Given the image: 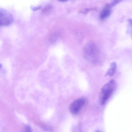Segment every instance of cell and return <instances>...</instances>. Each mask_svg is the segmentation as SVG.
Instances as JSON below:
<instances>
[{
  "label": "cell",
  "mask_w": 132,
  "mask_h": 132,
  "mask_svg": "<svg viewBox=\"0 0 132 132\" xmlns=\"http://www.w3.org/2000/svg\"><path fill=\"white\" fill-rule=\"evenodd\" d=\"M100 51L96 44L90 42L85 45L83 55L85 59L93 63H97L100 58Z\"/></svg>",
  "instance_id": "obj_1"
},
{
  "label": "cell",
  "mask_w": 132,
  "mask_h": 132,
  "mask_svg": "<svg viewBox=\"0 0 132 132\" xmlns=\"http://www.w3.org/2000/svg\"><path fill=\"white\" fill-rule=\"evenodd\" d=\"M117 84L114 80L109 81L102 88L100 94V101L102 105L106 103L116 90Z\"/></svg>",
  "instance_id": "obj_2"
},
{
  "label": "cell",
  "mask_w": 132,
  "mask_h": 132,
  "mask_svg": "<svg viewBox=\"0 0 132 132\" xmlns=\"http://www.w3.org/2000/svg\"><path fill=\"white\" fill-rule=\"evenodd\" d=\"M13 22L14 18L12 14L4 9L0 7V26H7Z\"/></svg>",
  "instance_id": "obj_3"
},
{
  "label": "cell",
  "mask_w": 132,
  "mask_h": 132,
  "mask_svg": "<svg viewBox=\"0 0 132 132\" xmlns=\"http://www.w3.org/2000/svg\"><path fill=\"white\" fill-rule=\"evenodd\" d=\"M86 101V99L84 98H78L74 101L70 106L71 113L73 115L77 114L84 106Z\"/></svg>",
  "instance_id": "obj_4"
},
{
  "label": "cell",
  "mask_w": 132,
  "mask_h": 132,
  "mask_svg": "<svg viewBox=\"0 0 132 132\" xmlns=\"http://www.w3.org/2000/svg\"><path fill=\"white\" fill-rule=\"evenodd\" d=\"M117 65L116 63L114 62L111 63L110 68L107 71L105 75L108 77L113 76L116 73L117 71Z\"/></svg>",
  "instance_id": "obj_5"
},
{
  "label": "cell",
  "mask_w": 132,
  "mask_h": 132,
  "mask_svg": "<svg viewBox=\"0 0 132 132\" xmlns=\"http://www.w3.org/2000/svg\"><path fill=\"white\" fill-rule=\"evenodd\" d=\"M110 8H111L107 6V8L104 9L101 12L100 15V18L102 20H104L110 16L111 13V10Z\"/></svg>",
  "instance_id": "obj_6"
},
{
  "label": "cell",
  "mask_w": 132,
  "mask_h": 132,
  "mask_svg": "<svg viewBox=\"0 0 132 132\" xmlns=\"http://www.w3.org/2000/svg\"><path fill=\"white\" fill-rule=\"evenodd\" d=\"M128 24L129 32L132 39V19H129L128 20Z\"/></svg>",
  "instance_id": "obj_7"
},
{
  "label": "cell",
  "mask_w": 132,
  "mask_h": 132,
  "mask_svg": "<svg viewBox=\"0 0 132 132\" xmlns=\"http://www.w3.org/2000/svg\"><path fill=\"white\" fill-rule=\"evenodd\" d=\"M123 0H112V3L111 4H109L108 6L110 8L112 7L113 6L116 5V4H118L119 3V2H121Z\"/></svg>",
  "instance_id": "obj_8"
},
{
  "label": "cell",
  "mask_w": 132,
  "mask_h": 132,
  "mask_svg": "<svg viewBox=\"0 0 132 132\" xmlns=\"http://www.w3.org/2000/svg\"><path fill=\"white\" fill-rule=\"evenodd\" d=\"M24 130L25 132H32V129L28 125L26 126Z\"/></svg>",
  "instance_id": "obj_9"
},
{
  "label": "cell",
  "mask_w": 132,
  "mask_h": 132,
  "mask_svg": "<svg viewBox=\"0 0 132 132\" xmlns=\"http://www.w3.org/2000/svg\"><path fill=\"white\" fill-rule=\"evenodd\" d=\"M59 1L61 2H65L68 1V0H59Z\"/></svg>",
  "instance_id": "obj_10"
},
{
  "label": "cell",
  "mask_w": 132,
  "mask_h": 132,
  "mask_svg": "<svg viewBox=\"0 0 132 132\" xmlns=\"http://www.w3.org/2000/svg\"><path fill=\"white\" fill-rule=\"evenodd\" d=\"M95 132H101L100 131H97Z\"/></svg>",
  "instance_id": "obj_11"
}]
</instances>
